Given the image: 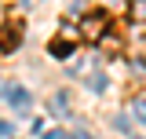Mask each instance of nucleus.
Here are the masks:
<instances>
[{
	"label": "nucleus",
	"mask_w": 146,
	"mask_h": 139,
	"mask_svg": "<svg viewBox=\"0 0 146 139\" xmlns=\"http://www.w3.org/2000/svg\"><path fill=\"white\" fill-rule=\"evenodd\" d=\"M106 22H110L106 11H88V15L80 18V37H84V40H102Z\"/></svg>",
	"instance_id": "1"
},
{
	"label": "nucleus",
	"mask_w": 146,
	"mask_h": 139,
	"mask_svg": "<svg viewBox=\"0 0 146 139\" xmlns=\"http://www.w3.org/2000/svg\"><path fill=\"white\" fill-rule=\"evenodd\" d=\"M4 103L11 106L15 114H26V110H29V92H26V88H18V84H11V81H7V84H4Z\"/></svg>",
	"instance_id": "2"
},
{
	"label": "nucleus",
	"mask_w": 146,
	"mask_h": 139,
	"mask_svg": "<svg viewBox=\"0 0 146 139\" xmlns=\"http://www.w3.org/2000/svg\"><path fill=\"white\" fill-rule=\"evenodd\" d=\"M48 51H51L55 59H70V55L77 51V40H70V37H55L51 44H48Z\"/></svg>",
	"instance_id": "3"
},
{
	"label": "nucleus",
	"mask_w": 146,
	"mask_h": 139,
	"mask_svg": "<svg viewBox=\"0 0 146 139\" xmlns=\"http://www.w3.org/2000/svg\"><path fill=\"white\" fill-rule=\"evenodd\" d=\"M18 37H22V29H18V26H11V22L4 18V51H15L18 44H22Z\"/></svg>",
	"instance_id": "4"
},
{
	"label": "nucleus",
	"mask_w": 146,
	"mask_h": 139,
	"mask_svg": "<svg viewBox=\"0 0 146 139\" xmlns=\"http://www.w3.org/2000/svg\"><path fill=\"white\" fill-rule=\"evenodd\" d=\"M128 18L131 22H146V0H128Z\"/></svg>",
	"instance_id": "5"
},
{
	"label": "nucleus",
	"mask_w": 146,
	"mask_h": 139,
	"mask_svg": "<svg viewBox=\"0 0 146 139\" xmlns=\"http://www.w3.org/2000/svg\"><path fill=\"white\" fill-rule=\"evenodd\" d=\"M131 117L146 128V99H131Z\"/></svg>",
	"instance_id": "6"
},
{
	"label": "nucleus",
	"mask_w": 146,
	"mask_h": 139,
	"mask_svg": "<svg viewBox=\"0 0 146 139\" xmlns=\"http://www.w3.org/2000/svg\"><path fill=\"white\" fill-rule=\"evenodd\" d=\"M131 73H135L139 81H146V62L143 59H131Z\"/></svg>",
	"instance_id": "7"
},
{
	"label": "nucleus",
	"mask_w": 146,
	"mask_h": 139,
	"mask_svg": "<svg viewBox=\"0 0 146 139\" xmlns=\"http://www.w3.org/2000/svg\"><path fill=\"white\" fill-rule=\"evenodd\" d=\"M88 84H91V92H102V88H106V77L95 73V77H88Z\"/></svg>",
	"instance_id": "8"
},
{
	"label": "nucleus",
	"mask_w": 146,
	"mask_h": 139,
	"mask_svg": "<svg viewBox=\"0 0 146 139\" xmlns=\"http://www.w3.org/2000/svg\"><path fill=\"white\" fill-rule=\"evenodd\" d=\"M55 114H66V95H55V103H51Z\"/></svg>",
	"instance_id": "9"
},
{
	"label": "nucleus",
	"mask_w": 146,
	"mask_h": 139,
	"mask_svg": "<svg viewBox=\"0 0 146 139\" xmlns=\"http://www.w3.org/2000/svg\"><path fill=\"white\" fill-rule=\"evenodd\" d=\"M40 139H62V132H40Z\"/></svg>",
	"instance_id": "10"
},
{
	"label": "nucleus",
	"mask_w": 146,
	"mask_h": 139,
	"mask_svg": "<svg viewBox=\"0 0 146 139\" xmlns=\"http://www.w3.org/2000/svg\"><path fill=\"white\" fill-rule=\"evenodd\" d=\"M62 139H84V136H77V132H66V136H62Z\"/></svg>",
	"instance_id": "11"
},
{
	"label": "nucleus",
	"mask_w": 146,
	"mask_h": 139,
	"mask_svg": "<svg viewBox=\"0 0 146 139\" xmlns=\"http://www.w3.org/2000/svg\"><path fill=\"white\" fill-rule=\"evenodd\" d=\"M131 139H143V136H131Z\"/></svg>",
	"instance_id": "12"
}]
</instances>
